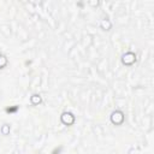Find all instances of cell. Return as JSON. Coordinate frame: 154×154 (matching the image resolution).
Wrapping results in <instances>:
<instances>
[{
	"mask_svg": "<svg viewBox=\"0 0 154 154\" xmlns=\"http://www.w3.org/2000/svg\"><path fill=\"white\" fill-rule=\"evenodd\" d=\"M109 119H111V123L112 124H114V125H122L124 123V120H125V116H124V113L122 111L116 109V111H113L111 113Z\"/></svg>",
	"mask_w": 154,
	"mask_h": 154,
	"instance_id": "6da1fadb",
	"label": "cell"
},
{
	"mask_svg": "<svg viewBox=\"0 0 154 154\" xmlns=\"http://www.w3.org/2000/svg\"><path fill=\"white\" fill-rule=\"evenodd\" d=\"M136 61V54L134 52H126L125 54L122 55V64L130 66Z\"/></svg>",
	"mask_w": 154,
	"mask_h": 154,
	"instance_id": "7a4b0ae2",
	"label": "cell"
},
{
	"mask_svg": "<svg viewBox=\"0 0 154 154\" xmlns=\"http://www.w3.org/2000/svg\"><path fill=\"white\" fill-rule=\"evenodd\" d=\"M75 120H76V118H75V116L71 112H63L61 116H60V122L64 125L70 126V125H72L75 123Z\"/></svg>",
	"mask_w": 154,
	"mask_h": 154,
	"instance_id": "3957f363",
	"label": "cell"
},
{
	"mask_svg": "<svg viewBox=\"0 0 154 154\" xmlns=\"http://www.w3.org/2000/svg\"><path fill=\"white\" fill-rule=\"evenodd\" d=\"M100 28H101L102 30H106V31L111 30V29H112V23H111V20L107 19V18L101 19V22H100Z\"/></svg>",
	"mask_w": 154,
	"mask_h": 154,
	"instance_id": "277c9868",
	"label": "cell"
},
{
	"mask_svg": "<svg viewBox=\"0 0 154 154\" xmlns=\"http://www.w3.org/2000/svg\"><path fill=\"white\" fill-rule=\"evenodd\" d=\"M30 102H31V105L37 106V105L42 103V96L40 94H34L30 96Z\"/></svg>",
	"mask_w": 154,
	"mask_h": 154,
	"instance_id": "5b68a950",
	"label": "cell"
},
{
	"mask_svg": "<svg viewBox=\"0 0 154 154\" xmlns=\"http://www.w3.org/2000/svg\"><path fill=\"white\" fill-rule=\"evenodd\" d=\"M7 64H8L7 58H6L4 54H0V70H1V69H4V67H6V66H7Z\"/></svg>",
	"mask_w": 154,
	"mask_h": 154,
	"instance_id": "8992f818",
	"label": "cell"
},
{
	"mask_svg": "<svg viewBox=\"0 0 154 154\" xmlns=\"http://www.w3.org/2000/svg\"><path fill=\"white\" fill-rule=\"evenodd\" d=\"M10 125L8 124H4L1 128H0V131H1V134L2 135H8L10 134Z\"/></svg>",
	"mask_w": 154,
	"mask_h": 154,
	"instance_id": "52a82bcc",
	"label": "cell"
},
{
	"mask_svg": "<svg viewBox=\"0 0 154 154\" xmlns=\"http://www.w3.org/2000/svg\"><path fill=\"white\" fill-rule=\"evenodd\" d=\"M18 109V106H14L13 108H6V112H8V113H12V112H16Z\"/></svg>",
	"mask_w": 154,
	"mask_h": 154,
	"instance_id": "ba28073f",
	"label": "cell"
}]
</instances>
